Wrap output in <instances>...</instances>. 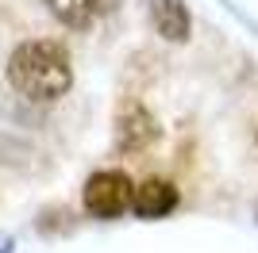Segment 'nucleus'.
Wrapping results in <instances>:
<instances>
[{
  "label": "nucleus",
  "instance_id": "obj_1",
  "mask_svg": "<svg viewBox=\"0 0 258 253\" xmlns=\"http://www.w3.org/2000/svg\"><path fill=\"white\" fill-rule=\"evenodd\" d=\"M8 84L23 100L31 104H54L62 100L70 88H74V62H70V50L54 39H31L20 42L16 50L8 54Z\"/></svg>",
  "mask_w": 258,
  "mask_h": 253
},
{
  "label": "nucleus",
  "instance_id": "obj_2",
  "mask_svg": "<svg viewBox=\"0 0 258 253\" xmlns=\"http://www.w3.org/2000/svg\"><path fill=\"white\" fill-rule=\"evenodd\" d=\"M131 200H135V184L123 169H100L81 188V203L93 219H119L123 211H131Z\"/></svg>",
  "mask_w": 258,
  "mask_h": 253
},
{
  "label": "nucleus",
  "instance_id": "obj_3",
  "mask_svg": "<svg viewBox=\"0 0 258 253\" xmlns=\"http://www.w3.org/2000/svg\"><path fill=\"white\" fill-rule=\"evenodd\" d=\"M162 126L151 115V107L139 104V100H123L116 107V150L119 154H139L151 142H158Z\"/></svg>",
  "mask_w": 258,
  "mask_h": 253
},
{
  "label": "nucleus",
  "instance_id": "obj_4",
  "mask_svg": "<svg viewBox=\"0 0 258 253\" xmlns=\"http://www.w3.org/2000/svg\"><path fill=\"white\" fill-rule=\"evenodd\" d=\"M181 203L177 188H173V180H162V177H147L143 184H135V200H131V211L139 215V219H166L173 215Z\"/></svg>",
  "mask_w": 258,
  "mask_h": 253
},
{
  "label": "nucleus",
  "instance_id": "obj_5",
  "mask_svg": "<svg viewBox=\"0 0 258 253\" xmlns=\"http://www.w3.org/2000/svg\"><path fill=\"white\" fill-rule=\"evenodd\" d=\"M147 12H151L154 31L166 42H185L193 35V16L185 0H147Z\"/></svg>",
  "mask_w": 258,
  "mask_h": 253
},
{
  "label": "nucleus",
  "instance_id": "obj_6",
  "mask_svg": "<svg viewBox=\"0 0 258 253\" xmlns=\"http://www.w3.org/2000/svg\"><path fill=\"white\" fill-rule=\"evenodd\" d=\"M46 8H50V16L62 23V27L85 31L100 16V0H46Z\"/></svg>",
  "mask_w": 258,
  "mask_h": 253
},
{
  "label": "nucleus",
  "instance_id": "obj_7",
  "mask_svg": "<svg viewBox=\"0 0 258 253\" xmlns=\"http://www.w3.org/2000/svg\"><path fill=\"white\" fill-rule=\"evenodd\" d=\"M16 249V238H0V253H12Z\"/></svg>",
  "mask_w": 258,
  "mask_h": 253
},
{
  "label": "nucleus",
  "instance_id": "obj_8",
  "mask_svg": "<svg viewBox=\"0 0 258 253\" xmlns=\"http://www.w3.org/2000/svg\"><path fill=\"white\" fill-rule=\"evenodd\" d=\"M254 222H258V200H254Z\"/></svg>",
  "mask_w": 258,
  "mask_h": 253
}]
</instances>
